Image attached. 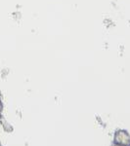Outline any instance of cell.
<instances>
[{
	"label": "cell",
	"instance_id": "cell-1",
	"mask_svg": "<svg viewBox=\"0 0 130 146\" xmlns=\"http://www.w3.org/2000/svg\"><path fill=\"white\" fill-rule=\"evenodd\" d=\"M117 142L121 145H129L130 144V137L127 133H123V131H119L115 136Z\"/></svg>",
	"mask_w": 130,
	"mask_h": 146
},
{
	"label": "cell",
	"instance_id": "cell-2",
	"mask_svg": "<svg viewBox=\"0 0 130 146\" xmlns=\"http://www.w3.org/2000/svg\"><path fill=\"white\" fill-rule=\"evenodd\" d=\"M105 25H107V27H111V25H113V22L111 20H107V21H105Z\"/></svg>",
	"mask_w": 130,
	"mask_h": 146
}]
</instances>
